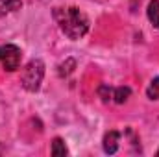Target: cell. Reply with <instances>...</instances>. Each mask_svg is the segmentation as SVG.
Returning a JSON list of instances; mask_svg holds the SVG:
<instances>
[{"mask_svg":"<svg viewBox=\"0 0 159 157\" xmlns=\"http://www.w3.org/2000/svg\"><path fill=\"white\" fill-rule=\"evenodd\" d=\"M129 94H131V89L129 87H117V89H113V102L124 104L129 98Z\"/></svg>","mask_w":159,"mask_h":157,"instance_id":"obj_7","label":"cell"},{"mask_svg":"<svg viewBox=\"0 0 159 157\" xmlns=\"http://www.w3.org/2000/svg\"><path fill=\"white\" fill-rule=\"evenodd\" d=\"M54 20L57 22L59 30L72 41L81 39L89 32V19L78 7H56L54 9Z\"/></svg>","mask_w":159,"mask_h":157,"instance_id":"obj_1","label":"cell"},{"mask_svg":"<svg viewBox=\"0 0 159 157\" xmlns=\"http://www.w3.org/2000/svg\"><path fill=\"white\" fill-rule=\"evenodd\" d=\"M119 142H120V133L119 131H109L104 137V152L106 154H115L119 150Z\"/></svg>","mask_w":159,"mask_h":157,"instance_id":"obj_4","label":"cell"},{"mask_svg":"<svg viewBox=\"0 0 159 157\" xmlns=\"http://www.w3.org/2000/svg\"><path fill=\"white\" fill-rule=\"evenodd\" d=\"M20 7V0H0V17L9 15Z\"/></svg>","mask_w":159,"mask_h":157,"instance_id":"obj_5","label":"cell"},{"mask_svg":"<svg viewBox=\"0 0 159 157\" xmlns=\"http://www.w3.org/2000/svg\"><path fill=\"white\" fill-rule=\"evenodd\" d=\"M67 154H69V150H67L65 142L61 139H54V142H52V155H67Z\"/></svg>","mask_w":159,"mask_h":157,"instance_id":"obj_9","label":"cell"},{"mask_svg":"<svg viewBox=\"0 0 159 157\" xmlns=\"http://www.w3.org/2000/svg\"><path fill=\"white\" fill-rule=\"evenodd\" d=\"M146 96L150 100H159V76L150 81V85L146 89Z\"/></svg>","mask_w":159,"mask_h":157,"instance_id":"obj_8","label":"cell"},{"mask_svg":"<svg viewBox=\"0 0 159 157\" xmlns=\"http://www.w3.org/2000/svg\"><path fill=\"white\" fill-rule=\"evenodd\" d=\"M148 19L154 24V28L159 30V0H152L148 4Z\"/></svg>","mask_w":159,"mask_h":157,"instance_id":"obj_6","label":"cell"},{"mask_svg":"<svg viewBox=\"0 0 159 157\" xmlns=\"http://www.w3.org/2000/svg\"><path fill=\"white\" fill-rule=\"evenodd\" d=\"M0 63H2L4 70H7V72L17 70L20 65V48H17L15 44L0 46Z\"/></svg>","mask_w":159,"mask_h":157,"instance_id":"obj_3","label":"cell"},{"mask_svg":"<svg viewBox=\"0 0 159 157\" xmlns=\"http://www.w3.org/2000/svg\"><path fill=\"white\" fill-rule=\"evenodd\" d=\"M157 155H159V150H157Z\"/></svg>","mask_w":159,"mask_h":157,"instance_id":"obj_11","label":"cell"},{"mask_svg":"<svg viewBox=\"0 0 159 157\" xmlns=\"http://www.w3.org/2000/svg\"><path fill=\"white\" fill-rule=\"evenodd\" d=\"M98 94H100V98H102L104 102L113 100V89H111V87H107V85H102V87L98 89Z\"/></svg>","mask_w":159,"mask_h":157,"instance_id":"obj_10","label":"cell"},{"mask_svg":"<svg viewBox=\"0 0 159 157\" xmlns=\"http://www.w3.org/2000/svg\"><path fill=\"white\" fill-rule=\"evenodd\" d=\"M44 78V65L41 59H32L20 74V83L26 91H37Z\"/></svg>","mask_w":159,"mask_h":157,"instance_id":"obj_2","label":"cell"}]
</instances>
